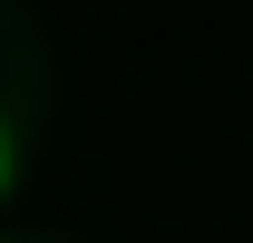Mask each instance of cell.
Returning a JSON list of instances; mask_svg holds the SVG:
<instances>
[{"instance_id": "6da1fadb", "label": "cell", "mask_w": 253, "mask_h": 243, "mask_svg": "<svg viewBox=\"0 0 253 243\" xmlns=\"http://www.w3.org/2000/svg\"><path fill=\"white\" fill-rule=\"evenodd\" d=\"M10 165H20V146H10V117H0V185H10Z\"/></svg>"}]
</instances>
